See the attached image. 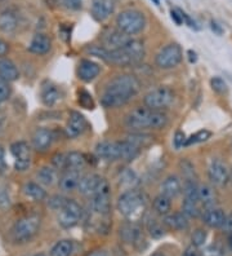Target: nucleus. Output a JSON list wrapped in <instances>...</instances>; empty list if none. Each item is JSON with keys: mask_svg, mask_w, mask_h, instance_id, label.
Listing matches in <instances>:
<instances>
[{"mask_svg": "<svg viewBox=\"0 0 232 256\" xmlns=\"http://www.w3.org/2000/svg\"><path fill=\"white\" fill-rule=\"evenodd\" d=\"M141 90V83L132 74L116 75L106 84L101 96L102 106L107 109L120 108L129 102Z\"/></svg>", "mask_w": 232, "mask_h": 256, "instance_id": "1", "label": "nucleus"}, {"mask_svg": "<svg viewBox=\"0 0 232 256\" xmlns=\"http://www.w3.org/2000/svg\"><path fill=\"white\" fill-rule=\"evenodd\" d=\"M124 122L129 130L138 132L143 130H163L168 124V116L161 110L138 106L128 112Z\"/></svg>", "mask_w": 232, "mask_h": 256, "instance_id": "2", "label": "nucleus"}, {"mask_svg": "<svg viewBox=\"0 0 232 256\" xmlns=\"http://www.w3.org/2000/svg\"><path fill=\"white\" fill-rule=\"evenodd\" d=\"M146 196L142 192H138L137 189L132 190H125L120 197H119L116 207L121 215L129 222H137L143 216L146 211Z\"/></svg>", "mask_w": 232, "mask_h": 256, "instance_id": "3", "label": "nucleus"}, {"mask_svg": "<svg viewBox=\"0 0 232 256\" xmlns=\"http://www.w3.org/2000/svg\"><path fill=\"white\" fill-rule=\"evenodd\" d=\"M40 218L37 215H27L19 219L13 225L12 230H10V237H12L13 242L14 244H26L32 240L40 229Z\"/></svg>", "mask_w": 232, "mask_h": 256, "instance_id": "4", "label": "nucleus"}, {"mask_svg": "<svg viewBox=\"0 0 232 256\" xmlns=\"http://www.w3.org/2000/svg\"><path fill=\"white\" fill-rule=\"evenodd\" d=\"M146 16L141 10H123L116 17V26L124 34L136 35L143 32L146 28Z\"/></svg>", "mask_w": 232, "mask_h": 256, "instance_id": "5", "label": "nucleus"}, {"mask_svg": "<svg viewBox=\"0 0 232 256\" xmlns=\"http://www.w3.org/2000/svg\"><path fill=\"white\" fill-rule=\"evenodd\" d=\"M174 101V92L169 87L161 86V87L155 88L149 94H146L143 97L145 106L150 108L152 110H161L165 109Z\"/></svg>", "mask_w": 232, "mask_h": 256, "instance_id": "6", "label": "nucleus"}, {"mask_svg": "<svg viewBox=\"0 0 232 256\" xmlns=\"http://www.w3.org/2000/svg\"><path fill=\"white\" fill-rule=\"evenodd\" d=\"M183 58V52L180 44L170 43L165 46L163 50L156 54L155 62L156 66L163 70L173 69L181 64Z\"/></svg>", "mask_w": 232, "mask_h": 256, "instance_id": "7", "label": "nucleus"}, {"mask_svg": "<svg viewBox=\"0 0 232 256\" xmlns=\"http://www.w3.org/2000/svg\"><path fill=\"white\" fill-rule=\"evenodd\" d=\"M81 216H83V208L80 204L76 200H68L65 206L58 211V224L63 229H71L79 224Z\"/></svg>", "mask_w": 232, "mask_h": 256, "instance_id": "8", "label": "nucleus"}, {"mask_svg": "<svg viewBox=\"0 0 232 256\" xmlns=\"http://www.w3.org/2000/svg\"><path fill=\"white\" fill-rule=\"evenodd\" d=\"M97 158L107 162L123 160L124 148L123 141H102L96 145L94 149Z\"/></svg>", "mask_w": 232, "mask_h": 256, "instance_id": "9", "label": "nucleus"}, {"mask_svg": "<svg viewBox=\"0 0 232 256\" xmlns=\"http://www.w3.org/2000/svg\"><path fill=\"white\" fill-rule=\"evenodd\" d=\"M10 153L14 158V168L17 171H26L31 164V150L27 142L17 141L10 145Z\"/></svg>", "mask_w": 232, "mask_h": 256, "instance_id": "10", "label": "nucleus"}, {"mask_svg": "<svg viewBox=\"0 0 232 256\" xmlns=\"http://www.w3.org/2000/svg\"><path fill=\"white\" fill-rule=\"evenodd\" d=\"M208 176H209V180H211V182L214 186L222 188L229 182L230 170L223 160L216 158V160H212L211 164H209Z\"/></svg>", "mask_w": 232, "mask_h": 256, "instance_id": "11", "label": "nucleus"}, {"mask_svg": "<svg viewBox=\"0 0 232 256\" xmlns=\"http://www.w3.org/2000/svg\"><path fill=\"white\" fill-rule=\"evenodd\" d=\"M115 6H116V0H92L90 13L96 21L105 22L114 13Z\"/></svg>", "mask_w": 232, "mask_h": 256, "instance_id": "12", "label": "nucleus"}, {"mask_svg": "<svg viewBox=\"0 0 232 256\" xmlns=\"http://www.w3.org/2000/svg\"><path fill=\"white\" fill-rule=\"evenodd\" d=\"M85 128H87V119L84 118L83 114H80L79 112H70L68 122L65 128L67 138H77L79 134H81L84 131H85Z\"/></svg>", "mask_w": 232, "mask_h": 256, "instance_id": "13", "label": "nucleus"}, {"mask_svg": "<svg viewBox=\"0 0 232 256\" xmlns=\"http://www.w3.org/2000/svg\"><path fill=\"white\" fill-rule=\"evenodd\" d=\"M130 38L132 36L124 34L119 28H116V30H110V32L103 34V47L108 50H119V48H123L129 42Z\"/></svg>", "mask_w": 232, "mask_h": 256, "instance_id": "14", "label": "nucleus"}, {"mask_svg": "<svg viewBox=\"0 0 232 256\" xmlns=\"http://www.w3.org/2000/svg\"><path fill=\"white\" fill-rule=\"evenodd\" d=\"M102 178H103L96 175V174H87V175L81 176L77 190L80 192L83 196H85V197L92 198L97 193V190H98L99 185L102 182Z\"/></svg>", "mask_w": 232, "mask_h": 256, "instance_id": "15", "label": "nucleus"}, {"mask_svg": "<svg viewBox=\"0 0 232 256\" xmlns=\"http://www.w3.org/2000/svg\"><path fill=\"white\" fill-rule=\"evenodd\" d=\"M99 72H101V66L90 60H81L77 66V78L85 83L94 80Z\"/></svg>", "mask_w": 232, "mask_h": 256, "instance_id": "16", "label": "nucleus"}, {"mask_svg": "<svg viewBox=\"0 0 232 256\" xmlns=\"http://www.w3.org/2000/svg\"><path fill=\"white\" fill-rule=\"evenodd\" d=\"M226 214L220 207H213V208H208L203 211V222L205 225H208L209 228H222L226 220Z\"/></svg>", "mask_w": 232, "mask_h": 256, "instance_id": "17", "label": "nucleus"}, {"mask_svg": "<svg viewBox=\"0 0 232 256\" xmlns=\"http://www.w3.org/2000/svg\"><path fill=\"white\" fill-rule=\"evenodd\" d=\"M160 190L163 196L170 198V200L178 197V196L183 192L182 182H181V178L176 175L168 176L164 182H163V184H161Z\"/></svg>", "mask_w": 232, "mask_h": 256, "instance_id": "18", "label": "nucleus"}, {"mask_svg": "<svg viewBox=\"0 0 232 256\" xmlns=\"http://www.w3.org/2000/svg\"><path fill=\"white\" fill-rule=\"evenodd\" d=\"M53 132L48 128H37L32 134V146L37 152H45L53 142Z\"/></svg>", "mask_w": 232, "mask_h": 256, "instance_id": "19", "label": "nucleus"}, {"mask_svg": "<svg viewBox=\"0 0 232 256\" xmlns=\"http://www.w3.org/2000/svg\"><path fill=\"white\" fill-rule=\"evenodd\" d=\"M80 171H75V170H66L63 172V175L59 178V189L62 192H74L76 190L77 186H79V182H80Z\"/></svg>", "mask_w": 232, "mask_h": 256, "instance_id": "20", "label": "nucleus"}, {"mask_svg": "<svg viewBox=\"0 0 232 256\" xmlns=\"http://www.w3.org/2000/svg\"><path fill=\"white\" fill-rule=\"evenodd\" d=\"M199 200H200L203 208H213L217 207L218 203V197H217V192L212 185L201 184L199 185Z\"/></svg>", "mask_w": 232, "mask_h": 256, "instance_id": "21", "label": "nucleus"}, {"mask_svg": "<svg viewBox=\"0 0 232 256\" xmlns=\"http://www.w3.org/2000/svg\"><path fill=\"white\" fill-rule=\"evenodd\" d=\"M52 48V42L49 36L43 32L35 34L28 44V50L35 54H48Z\"/></svg>", "mask_w": 232, "mask_h": 256, "instance_id": "22", "label": "nucleus"}, {"mask_svg": "<svg viewBox=\"0 0 232 256\" xmlns=\"http://www.w3.org/2000/svg\"><path fill=\"white\" fill-rule=\"evenodd\" d=\"M40 97L41 102H43L45 106H53V105H56L59 101L61 94H59L57 86H54L53 83H50V82H45V83H43V86H41Z\"/></svg>", "mask_w": 232, "mask_h": 256, "instance_id": "23", "label": "nucleus"}, {"mask_svg": "<svg viewBox=\"0 0 232 256\" xmlns=\"http://www.w3.org/2000/svg\"><path fill=\"white\" fill-rule=\"evenodd\" d=\"M120 236L123 240L128 244H133L134 246L141 244V240H145L142 234V230L139 226L133 224V222H130L129 224H125L123 228L120 229Z\"/></svg>", "mask_w": 232, "mask_h": 256, "instance_id": "24", "label": "nucleus"}, {"mask_svg": "<svg viewBox=\"0 0 232 256\" xmlns=\"http://www.w3.org/2000/svg\"><path fill=\"white\" fill-rule=\"evenodd\" d=\"M123 48L127 50V54H129L130 58L133 60L134 64L141 62V61L145 58V54H146L145 46H143L142 42L138 40V39H132V38H130L129 42H128Z\"/></svg>", "mask_w": 232, "mask_h": 256, "instance_id": "25", "label": "nucleus"}, {"mask_svg": "<svg viewBox=\"0 0 232 256\" xmlns=\"http://www.w3.org/2000/svg\"><path fill=\"white\" fill-rule=\"evenodd\" d=\"M163 222L167 228L173 229V230H186L189 228V218L183 212H174L167 215Z\"/></svg>", "mask_w": 232, "mask_h": 256, "instance_id": "26", "label": "nucleus"}, {"mask_svg": "<svg viewBox=\"0 0 232 256\" xmlns=\"http://www.w3.org/2000/svg\"><path fill=\"white\" fill-rule=\"evenodd\" d=\"M0 76L6 82H14L18 79L19 72L13 61L5 57H0Z\"/></svg>", "mask_w": 232, "mask_h": 256, "instance_id": "27", "label": "nucleus"}, {"mask_svg": "<svg viewBox=\"0 0 232 256\" xmlns=\"http://www.w3.org/2000/svg\"><path fill=\"white\" fill-rule=\"evenodd\" d=\"M36 178L40 184L46 185V186H50V185L59 182L58 172H57V168H54L53 166H44V167H41L37 171Z\"/></svg>", "mask_w": 232, "mask_h": 256, "instance_id": "28", "label": "nucleus"}, {"mask_svg": "<svg viewBox=\"0 0 232 256\" xmlns=\"http://www.w3.org/2000/svg\"><path fill=\"white\" fill-rule=\"evenodd\" d=\"M138 184L139 178L132 168H124L123 171L119 174V185H120L121 188H124L125 190L136 189Z\"/></svg>", "mask_w": 232, "mask_h": 256, "instance_id": "29", "label": "nucleus"}, {"mask_svg": "<svg viewBox=\"0 0 232 256\" xmlns=\"http://www.w3.org/2000/svg\"><path fill=\"white\" fill-rule=\"evenodd\" d=\"M18 26V18L12 10H4L0 13V30L4 32H13Z\"/></svg>", "mask_w": 232, "mask_h": 256, "instance_id": "30", "label": "nucleus"}, {"mask_svg": "<svg viewBox=\"0 0 232 256\" xmlns=\"http://www.w3.org/2000/svg\"><path fill=\"white\" fill-rule=\"evenodd\" d=\"M23 194H25L26 197L30 198V200H45L46 197V193L45 190L43 189V186L41 185H39L37 182H26L25 185H23Z\"/></svg>", "mask_w": 232, "mask_h": 256, "instance_id": "31", "label": "nucleus"}, {"mask_svg": "<svg viewBox=\"0 0 232 256\" xmlns=\"http://www.w3.org/2000/svg\"><path fill=\"white\" fill-rule=\"evenodd\" d=\"M87 164V160L84 154L79 152H71V153L66 154V170H75V171H80Z\"/></svg>", "mask_w": 232, "mask_h": 256, "instance_id": "32", "label": "nucleus"}, {"mask_svg": "<svg viewBox=\"0 0 232 256\" xmlns=\"http://www.w3.org/2000/svg\"><path fill=\"white\" fill-rule=\"evenodd\" d=\"M74 251V242L70 240H58L50 250V256H71Z\"/></svg>", "mask_w": 232, "mask_h": 256, "instance_id": "33", "label": "nucleus"}, {"mask_svg": "<svg viewBox=\"0 0 232 256\" xmlns=\"http://www.w3.org/2000/svg\"><path fill=\"white\" fill-rule=\"evenodd\" d=\"M152 206H154L155 212L158 215L167 216L170 212V210H172V200H170V198L160 194V196L155 198L154 202H152Z\"/></svg>", "mask_w": 232, "mask_h": 256, "instance_id": "34", "label": "nucleus"}, {"mask_svg": "<svg viewBox=\"0 0 232 256\" xmlns=\"http://www.w3.org/2000/svg\"><path fill=\"white\" fill-rule=\"evenodd\" d=\"M203 206L200 202H195V200H185L182 203V212L185 214L187 218H199L203 215Z\"/></svg>", "mask_w": 232, "mask_h": 256, "instance_id": "35", "label": "nucleus"}, {"mask_svg": "<svg viewBox=\"0 0 232 256\" xmlns=\"http://www.w3.org/2000/svg\"><path fill=\"white\" fill-rule=\"evenodd\" d=\"M180 168L182 178L185 182H196V171L195 167L190 160H182L180 162Z\"/></svg>", "mask_w": 232, "mask_h": 256, "instance_id": "36", "label": "nucleus"}, {"mask_svg": "<svg viewBox=\"0 0 232 256\" xmlns=\"http://www.w3.org/2000/svg\"><path fill=\"white\" fill-rule=\"evenodd\" d=\"M147 229H149L150 234L154 238H161L165 234V225L164 222H158L156 219H150L147 222Z\"/></svg>", "mask_w": 232, "mask_h": 256, "instance_id": "37", "label": "nucleus"}, {"mask_svg": "<svg viewBox=\"0 0 232 256\" xmlns=\"http://www.w3.org/2000/svg\"><path fill=\"white\" fill-rule=\"evenodd\" d=\"M211 136H212L211 131H208V130H201V131L196 132L195 134H192L191 138H189L187 140H186L185 146H191V145L205 142V141L211 138Z\"/></svg>", "mask_w": 232, "mask_h": 256, "instance_id": "38", "label": "nucleus"}, {"mask_svg": "<svg viewBox=\"0 0 232 256\" xmlns=\"http://www.w3.org/2000/svg\"><path fill=\"white\" fill-rule=\"evenodd\" d=\"M79 104H80V106H83L84 109H94V101L92 98V94L88 91H85V90H81L79 92Z\"/></svg>", "mask_w": 232, "mask_h": 256, "instance_id": "39", "label": "nucleus"}, {"mask_svg": "<svg viewBox=\"0 0 232 256\" xmlns=\"http://www.w3.org/2000/svg\"><path fill=\"white\" fill-rule=\"evenodd\" d=\"M207 237H208L207 230H204V229H196L191 236L192 244L198 247V248L201 246H204V244L207 242Z\"/></svg>", "mask_w": 232, "mask_h": 256, "instance_id": "40", "label": "nucleus"}, {"mask_svg": "<svg viewBox=\"0 0 232 256\" xmlns=\"http://www.w3.org/2000/svg\"><path fill=\"white\" fill-rule=\"evenodd\" d=\"M67 198L63 197V196H59V194H57V196H53V197L49 198V200H48V206L50 207L52 210H56V211H59V210L62 208V207L65 206L66 203H67Z\"/></svg>", "mask_w": 232, "mask_h": 256, "instance_id": "41", "label": "nucleus"}, {"mask_svg": "<svg viewBox=\"0 0 232 256\" xmlns=\"http://www.w3.org/2000/svg\"><path fill=\"white\" fill-rule=\"evenodd\" d=\"M211 86H212V90H213L214 92H217V94H226L227 92V84L226 82L223 80L222 78H220V76H216V78H213L211 80Z\"/></svg>", "mask_w": 232, "mask_h": 256, "instance_id": "42", "label": "nucleus"}, {"mask_svg": "<svg viewBox=\"0 0 232 256\" xmlns=\"http://www.w3.org/2000/svg\"><path fill=\"white\" fill-rule=\"evenodd\" d=\"M10 96V87L9 82H6L5 79H3L0 76V102L1 101L8 100Z\"/></svg>", "mask_w": 232, "mask_h": 256, "instance_id": "43", "label": "nucleus"}, {"mask_svg": "<svg viewBox=\"0 0 232 256\" xmlns=\"http://www.w3.org/2000/svg\"><path fill=\"white\" fill-rule=\"evenodd\" d=\"M52 164L57 170H66V154H54L52 158Z\"/></svg>", "mask_w": 232, "mask_h": 256, "instance_id": "44", "label": "nucleus"}, {"mask_svg": "<svg viewBox=\"0 0 232 256\" xmlns=\"http://www.w3.org/2000/svg\"><path fill=\"white\" fill-rule=\"evenodd\" d=\"M10 206V196L9 192L6 190V188L4 185H0V207L5 208V207Z\"/></svg>", "mask_w": 232, "mask_h": 256, "instance_id": "45", "label": "nucleus"}, {"mask_svg": "<svg viewBox=\"0 0 232 256\" xmlns=\"http://www.w3.org/2000/svg\"><path fill=\"white\" fill-rule=\"evenodd\" d=\"M186 140H187V138H186L185 132L177 131L176 134H174V138H173L174 148H176V149L178 150V149H181V148H182V146H185Z\"/></svg>", "mask_w": 232, "mask_h": 256, "instance_id": "46", "label": "nucleus"}, {"mask_svg": "<svg viewBox=\"0 0 232 256\" xmlns=\"http://www.w3.org/2000/svg\"><path fill=\"white\" fill-rule=\"evenodd\" d=\"M62 4L68 8V10H77L81 8V3H83V0H61Z\"/></svg>", "mask_w": 232, "mask_h": 256, "instance_id": "47", "label": "nucleus"}, {"mask_svg": "<svg viewBox=\"0 0 232 256\" xmlns=\"http://www.w3.org/2000/svg\"><path fill=\"white\" fill-rule=\"evenodd\" d=\"M180 10L181 16H182V18H183V22H185L186 25L189 26V28H194V30H199V26H198V24H196V22L194 21V20H192L191 17H190L189 14H187V13H186V12H183V10Z\"/></svg>", "mask_w": 232, "mask_h": 256, "instance_id": "48", "label": "nucleus"}, {"mask_svg": "<svg viewBox=\"0 0 232 256\" xmlns=\"http://www.w3.org/2000/svg\"><path fill=\"white\" fill-rule=\"evenodd\" d=\"M222 230L229 233V234H232V212L226 216V220H225V224L222 226Z\"/></svg>", "mask_w": 232, "mask_h": 256, "instance_id": "49", "label": "nucleus"}, {"mask_svg": "<svg viewBox=\"0 0 232 256\" xmlns=\"http://www.w3.org/2000/svg\"><path fill=\"white\" fill-rule=\"evenodd\" d=\"M170 17H172V20H173V21L176 22L178 26H181L183 24V18H182V16H181V13L178 10H170Z\"/></svg>", "mask_w": 232, "mask_h": 256, "instance_id": "50", "label": "nucleus"}, {"mask_svg": "<svg viewBox=\"0 0 232 256\" xmlns=\"http://www.w3.org/2000/svg\"><path fill=\"white\" fill-rule=\"evenodd\" d=\"M182 256H200V252H199V248L194 244L189 246L185 250V252L182 254Z\"/></svg>", "mask_w": 232, "mask_h": 256, "instance_id": "51", "label": "nucleus"}, {"mask_svg": "<svg viewBox=\"0 0 232 256\" xmlns=\"http://www.w3.org/2000/svg\"><path fill=\"white\" fill-rule=\"evenodd\" d=\"M8 50H9V44L0 38V57L5 56V54H8Z\"/></svg>", "mask_w": 232, "mask_h": 256, "instance_id": "52", "label": "nucleus"}, {"mask_svg": "<svg viewBox=\"0 0 232 256\" xmlns=\"http://www.w3.org/2000/svg\"><path fill=\"white\" fill-rule=\"evenodd\" d=\"M6 168V163H5V152H4L3 146L0 145V171Z\"/></svg>", "mask_w": 232, "mask_h": 256, "instance_id": "53", "label": "nucleus"}, {"mask_svg": "<svg viewBox=\"0 0 232 256\" xmlns=\"http://www.w3.org/2000/svg\"><path fill=\"white\" fill-rule=\"evenodd\" d=\"M187 54H189V60L191 64H194L198 61V54H196V52H194V50H189V52H187Z\"/></svg>", "mask_w": 232, "mask_h": 256, "instance_id": "54", "label": "nucleus"}, {"mask_svg": "<svg viewBox=\"0 0 232 256\" xmlns=\"http://www.w3.org/2000/svg\"><path fill=\"white\" fill-rule=\"evenodd\" d=\"M212 28H213V32H216L217 34H222V28H221V26L217 24V22L212 21Z\"/></svg>", "mask_w": 232, "mask_h": 256, "instance_id": "55", "label": "nucleus"}, {"mask_svg": "<svg viewBox=\"0 0 232 256\" xmlns=\"http://www.w3.org/2000/svg\"><path fill=\"white\" fill-rule=\"evenodd\" d=\"M88 256H107V255H106L105 251L96 250V251H93L92 254H89V255H88Z\"/></svg>", "mask_w": 232, "mask_h": 256, "instance_id": "56", "label": "nucleus"}, {"mask_svg": "<svg viewBox=\"0 0 232 256\" xmlns=\"http://www.w3.org/2000/svg\"><path fill=\"white\" fill-rule=\"evenodd\" d=\"M3 124H4V116L0 112V130L3 128Z\"/></svg>", "mask_w": 232, "mask_h": 256, "instance_id": "57", "label": "nucleus"}, {"mask_svg": "<svg viewBox=\"0 0 232 256\" xmlns=\"http://www.w3.org/2000/svg\"><path fill=\"white\" fill-rule=\"evenodd\" d=\"M229 246H230V248H231V251H232V234L230 236V238H229Z\"/></svg>", "mask_w": 232, "mask_h": 256, "instance_id": "58", "label": "nucleus"}, {"mask_svg": "<svg viewBox=\"0 0 232 256\" xmlns=\"http://www.w3.org/2000/svg\"><path fill=\"white\" fill-rule=\"evenodd\" d=\"M152 2H154V3H155V6H160V0H152Z\"/></svg>", "mask_w": 232, "mask_h": 256, "instance_id": "59", "label": "nucleus"}, {"mask_svg": "<svg viewBox=\"0 0 232 256\" xmlns=\"http://www.w3.org/2000/svg\"><path fill=\"white\" fill-rule=\"evenodd\" d=\"M229 182H231V184H232V171L230 172V180H229Z\"/></svg>", "mask_w": 232, "mask_h": 256, "instance_id": "60", "label": "nucleus"}, {"mask_svg": "<svg viewBox=\"0 0 232 256\" xmlns=\"http://www.w3.org/2000/svg\"><path fill=\"white\" fill-rule=\"evenodd\" d=\"M152 256H165V255H163V254H155V255Z\"/></svg>", "mask_w": 232, "mask_h": 256, "instance_id": "61", "label": "nucleus"}, {"mask_svg": "<svg viewBox=\"0 0 232 256\" xmlns=\"http://www.w3.org/2000/svg\"><path fill=\"white\" fill-rule=\"evenodd\" d=\"M34 256H45V255H44V254H36V255H34Z\"/></svg>", "mask_w": 232, "mask_h": 256, "instance_id": "62", "label": "nucleus"}, {"mask_svg": "<svg viewBox=\"0 0 232 256\" xmlns=\"http://www.w3.org/2000/svg\"><path fill=\"white\" fill-rule=\"evenodd\" d=\"M116 2H118V0H116Z\"/></svg>", "mask_w": 232, "mask_h": 256, "instance_id": "63", "label": "nucleus"}]
</instances>
